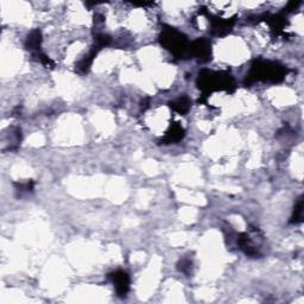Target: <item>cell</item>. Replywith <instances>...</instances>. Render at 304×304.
<instances>
[{
	"mask_svg": "<svg viewBox=\"0 0 304 304\" xmlns=\"http://www.w3.org/2000/svg\"><path fill=\"white\" fill-rule=\"evenodd\" d=\"M161 43L166 49L173 52L176 57L183 59L187 55H190V44L181 32L176 31L175 29L165 28L163 29L161 36Z\"/></svg>",
	"mask_w": 304,
	"mask_h": 304,
	"instance_id": "cell-2",
	"label": "cell"
},
{
	"mask_svg": "<svg viewBox=\"0 0 304 304\" xmlns=\"http://www.w3.org/2000/svg\"><path fill=\"white\" fill-rule=\"evenodd\" d=\"M171 107H173L175 111L181 113V114H184L189 111V107H190V101L188 98H180L177 99L176 101H174L173 104H171Z\"/></svg>",
	"mask_w": 304,
	"mask_h": 304,
	"instance_id": "cell-8",
	"label": "cell"
},
{
	"mask_svg": "<svg viewBox=\"0 0 304 304\" xmlns=\"http://www.w3.org/2000/svg\"><path fill=\"white\" fill-rule=\"evenodd\" d=\"M190 266H192V261H190L189 259H183L180 263V270L182 272L187 273L190 270Z\"/></svg>",
	"mask_w": 304,
	"mask_h": 304,
	"instance_id": "cell-10",
	"label": "cell"
},
{
	"mask_svg": "<svg viewBox=\"0 0 304 304\" xmlns=\"http://www.w3.org/2000/svg\"><path fill=\"white\" fill-rule=\"evenodd\" d=\"M302 220H303V200L299 199L297 204L295 206V211H294V215H292L291 222L298 223V222H302Z\"/></svg>",
	"mask_w": 304,
	"mask_h": 304,
	"instance_id": "cell-9",
	"label": "cell"
},
{
	"mask_svg": "<svg viewBox=\"0 0 304 304\" xmlns=\"http://www.w3.org/2000/svg\"><path fill=\"white\" fill-rule=\"evenodd\" d=\"M41 43H42V35L40 30H33L30 32V35L26 38V48L30 52H32V55L40 56L41 52Z\"/></svg>",
	"mask_w": 304,
	"mask_h": 304,
	"instance_id": "cell-6",
	"label": "cell"
},
{
	"mask_svg": "<svg viewBox=\"0 0 304 304\" xmlns=\"http://www.w3.org/2000/svg\"><path fill=\"white\" fill-rule=\"evenodd\" d=\"M184 136V131L183 128H182L180 125H174V126H171L170 131L165 135V138H164V142L166 143H176L178 140H181L183 138Z\"/></svg>",
	"mask_w": 304,
	"mask_h": 304,
	"instance_id": "cell-7",
	"label": "cell"
},
{
	"mask_svg": "<svg viewBox=\"0 0 304 304\" xmlns=\"http://www.w3.org/2000/svg\"><path fill=\"white\" fill-rule=\"evenodd\" d=\"M288 69L284 66L270 61H257L251 68L249 74V83L256 81L279 82L285 78Z\"/></svg>",
	"mask_w": 304,
	"mask_h": 304,
	"instance_id": "cell-1",
	"label": "cell"
},
{
	"mask_svg": "<svg viewBox=\"0 0 304 304\" xmlns=\"http://www.w3.org/2000/svg\"><path fill=\"white\" fill-rule=\"evenodd\" d=\"M112 278V282L116 287V290L119 296H125L127 294L128 289H130V278H128L127 273L123 271H117L109 276Z\"/></svg>",
	"mask_w": 304,
	"mask_h": 304,
	"instance_id": "cell-5",
	"label": "cell"
},
{
	"mask_svg": "<svg viewBox=\"0 0 304 304\" xmlns=\"http://www.w3.org/2000/svg\"><path fill=\"white\" fill-rule=\"evenodd\" d=\"M212 49L211 43L206 38H199L190 44V55L199 59V61H208L211 59Z\"/></svg>",
	"mask_w": 304,
	"mask_h": 304,
	"instance_id": "cell-4",
	"label": "cell"
},
{
	"mask_svg": "<svg viewBox=\"0 0 304 304\" xmlns=\"http://www.w3.org/2000/svg\"><path fill=\"white\" fill-rule=\"evenodd\" d=\"M199 87L204 92L219 89H230L234 87V81L227 73H214V71L203 70L199 75Z\"/></svg>",
	"mask_w": 304,
	"mask_h": 304,
	"instance_id": "cell-3",
	"label": "cell"
}]
</instances>
